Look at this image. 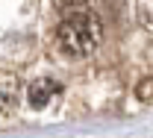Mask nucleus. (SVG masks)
Here are the masks:
<instances>
[{
	"label": "nucleus",
	"mask_w": 153,
	"mask_h": 138,
	"mask_svg": "<svg viewBox=\"0 0 153 138\" xmlns=\"http://www.w3.org/2000/svg\"><path fill=\"white\" fill-rule=\"evenodd\" d=\"M56 91H59V85L53 82V79H41V82H36V85L30 88V106H33V109L47 106L50 94H56Z\"/></svg>",
	"instance_id": "nucleus-2"
},
{
	"label": "nucleus",
	"mask_w": 153,
	"mask_h": 138,
	"mask_svg": "<svg viewBox=\"0 0 153 138\" xmlns=\"http://www.w3.org/2000/svg\"><path fill=\"white\" fill-rule=\"evenodd\" d=\"M100 35H103V27H100V18L94 12H71L56 30L59 50L71 59L88 56L100 44Z\"/></svg>",
	"instance_id": "nucleus-1"
}]
</instances>
